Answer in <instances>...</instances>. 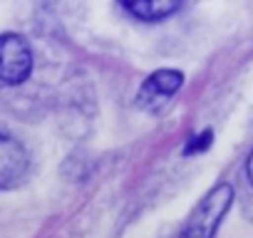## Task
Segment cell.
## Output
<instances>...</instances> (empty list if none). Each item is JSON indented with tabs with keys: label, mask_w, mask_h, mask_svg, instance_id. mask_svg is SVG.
<instances>
[{
	"label": "cell",
	"mask_w": 253,
	"mask_h": 238,
	"mask_svg": "<svg viewBox=\"0 0 253 238\" xmlns=\"http://www.w3.org/2000/svg\"><path fill=\"white\" fill-rule=\"evenodd\" d=\"M119 3L139 20H162L179 10L181 0H119Z\"/></svg>",
	"instance_id": "5"
},
{
	"label": "cell",
	"mask_w": 253,
	"mask_h": 238,
	"mask_svg": "<svg viewBox=\"0 0 253 238\" xmlns=\"http://www.w3.org/2000/svg\"><path fill=\"white\" fill-rule=\"evenodd\" d=\"M233 186L231 184H218L216 189H211L204 201L196 206V211L191 213L189 223L184 226L179 238H213L221 218L226 216V211L233 203Z\"/></svg>",
	"instance_id": "1"
},
{
	"label": "cell",
	"mask_w": 253,
	"mask_h": 238,
	"mask_svg": "<svg viewBox=\"0 0 253 238\" xmlns=\"http://www.w3.org/2000/svg\"><path fill=\"white\" fill-rule=\"evenodd\" d=\"M184 84V75L176 70H159L154 75L147 77V82L142 84L139 94H137V104L144 109H159L164 107Z\"/></svg>",
	"instance_id": "3"
},
{
	"label": "cell",
	"mask_w": 253,
	"mask_h": 238,
	"mask_svg": "<svg viewBox=\"0 0 253 238\" xmlns=\"http://www.w3.org/2000/svg\"><path fill=\"white\" fill-rule=\"evenodd\" d=\"M246 171H248V179H251V184H253V152H251V157H248V164H246Z\"/></svg>",
	"instance_id": "6"
},
{
	"label": "cell",
	"mask_w": 253,
	"mask_h": 238,
	"mask_svg": "<svg viewBox=\"0 0 253 238\" xmlns=\"http://www.w3.org/2000/svg\"><path fill=\"white\" fill-rule=\"evenodd\" d=\"M30 159L20 142L8 134H0V189H10L20 184L28 174Z\"/></svg>",
	"instance_id": "4"
},
{
	"label": "cell",
	"mask_w": 253,
	"mask_h": 238,
	"mask_svg": "<svg viewBox=\"0 0 253 238\" xmlns=\"http://www.w3.org/2000/svg\"><path fill=\"white\" fill-rule=\"evenodd\" d=\"M33 52L20 35H0V87H13L28 79Z\"/></svg>",
	"instance_id": "2"
}]
</instances>
